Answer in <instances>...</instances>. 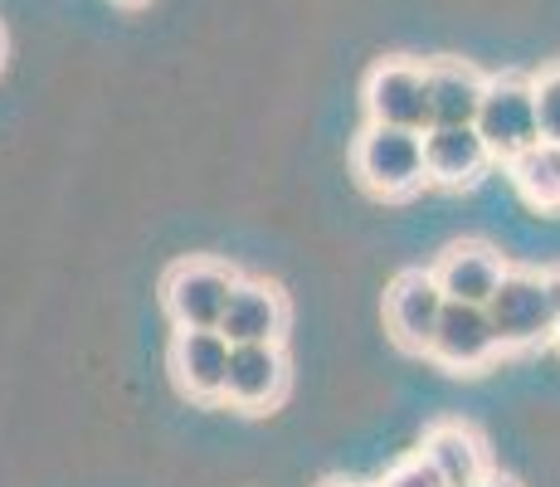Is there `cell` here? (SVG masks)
Instances as JSON below:
<instances>
[{
  "label": "cell",
  "mask_w": 560,
  "mask_h": 487,
  "mask_svg": "<svg viewBox=\"0 0 560 487\" xmlns=\"http://www.w3.org/2000/svg\"><path fill=\"white\" fill-rule=\"evenodd\" d=\"M351 166H357V181L371 195H381V200H409L429 181L424 132L365 123L357 147H351Z\"/></svg>",
  "instance_id": "6da1fadb"
},
{
  "label": "cell",
  "mask_w": 560,
  "mask_h": 487,
  "mask_svg": "<svg viewBox=\"0 0 560 487\" xmlns=\"http://www.w3.org/2000/svg\"><path fill=\"white\" fill-rule=\"evenodd\" d=\"M240 274L214 258H186L161 283V308L176 322V332H220L224 308H230Z\"/></svg>",
  "instance_id": "7a4b0ae2"
},
{
  "label": "cell",
  "mask_w": 560,
  "mask_h": 487,
  "mask_svg": "<svg viewBox=\"0 0 560 487\" xmlns=\"http://www.w3.org/2000/svg\"><path fill=\"white\" fill-rule=\"evenodd\" d=\"M482 142L498 161H516L522 151L541 142V117H536V83L526 73H492L482 93L478 123Z\"/></svg>",
  "instance_id": "3957f363"
},
{
  "label": "cell",
  "mask_w": 560,
  "mask_h": 487,
  "mask_svg": "<svg viewBox=\"0 0 560 487\" xmlns=\"http://www.w3.org/2000/svg\"><path fill=\"white\" fill-rule=\"evenodd\" d=\"M488 317L498 327L502 351H536V346H551L560 332L556 308L546 298V278L532 268H508L502 288L488 302Z\"/></svg>",
  "instance_id": "277c9868"
},
{
  "label": "cell",
  "mask_w": 560,
  "mask_h": 487,
  "mask_svg": "<svg viewBox=\"0 0 560 487\" xmlns=\"http://www.w3.org/2000/svg\"><path fill=\"white\" fill-rule=\"evenodd\" d=\"M365 117L381 127L429 132V73L415 59H381L365 73Z\"/></svg>",
  "instance_id": "5b68a950"
},
{
  "label": "cell",
  "mask_w": 560,
  "mask_h": 487,
  "mask_svg": "<svg viewBox=\"0 0 560 487\" xmlns=\"http://www.w3.org/2000/svg\"><path fill=\"white\" fill-rule=\"evenodd\" d=\"M444 308H448V298L439 288L434 268H405V274H395V283L385 288V327H390L395 346L429 356V341H434Z\"/></svg>",
  "instance_id": "8992f818"
},
{
  "label": "cell",
  "mask_w": 560,
  "mask_h": 487,
  "mask_svg": "<svg viewBox=\"0 0 560 487\" xmlns=\"http://www.w3.org/2000/svg\"><path fill=\"white\" fill-rule=\"evenodd\" d=\"M502 356L498 327H492L488 308H472V302H448L444 317H439V332L429 341V361H439L444 371L472 375L482 366H492Z\"/></svg>",
  "instance_id": "52a82bcc"
},
{
  "label": "cell",
  "mask_w": 560,
  "mask_h": 487,
  "mask_svg": "<svg viewBox=\"0 0 560 487\" xmlns=\"http://www.w3.org/2000/svg\"><path fill=\"white\" fill-rule=\"evenodd\" d=\"M220 332L230 346H283L288 337V302L283 292L264 278H240L230 308H224Z\"/></svg>",
  "instance_id": "ba28073f"
},
{
  "label": "cell",
  "mask_w": 560,
  "mask_h": 487,
  "mask_svg": "<svg viewBox=\"0 0 560 487\" xmlns=\"http://www.w3.org/2000/svg\"><path fill=\"white\" fill-rule=\"evenodd\" d=\"M434 278H439V288H444L448 302H472V308H488L492 292H498L502 278H508V264H502V254L492 244L458 240V244H448L444 254H439Z\"/></svg>",
  "instance_id": "9c48e42d"
},
{
  "label": "cell",
  "mask_w": 560,
  "mask_h": 487,
  "mask_svg": "<svg viewBox=\"0 0 560 487\" xmlns=\"http://www.w3.org/2000/svg\"><path fill=\"white\" fill-rule=\"evenodd\" d=\"M234 346L224 332H176L171 337V375L190 399H224Z\"/></svg>",
  "instance_id": "30bf717a"
},
{
  "label": "cell",
  "mask_w": 560,
  "mask_h": 487,
  "mask_svg": "<svg viewBox=\"0 0 560 487\" xmlns=\"http://www.w3.org/2000/svg\"><path fill=\"white\" fill-rule=\"evenodd\" d=\"M288 390V356L283 346H234L230 356V381H224V399L244 415L273 409Z\"/></svg>",
  "instance_id": "8fae6325"
},
{
  "label": "cell",
  "mask_w": 560,
  "mask_h": 487,
  "mask_svg": "<svg viewBox=\"0 0 560 487\" xmlns=\"http://www.w3.org/2000/svg\"><path fill=\"white\" fill-rule=\"evenodd\" d=\"M492 151L482 142L478 127H429L424 132V166L434 186L463 190L472 181H482V171L492 166Z\"/></svg>",
  "instance_id": "7c38bea8"
},
{
  "label": "cell",
  "mask_w": 560,
  "mask_h": 487,
  "mask_svg": "<svg viewBox=\"0 0 560 487\" xmlns=\"http://www.w3.org/2000/svg\"><path fill=\"white\" fill-rule=\"evenodd\" d=\"M424 73H429V127H472L478 123L488 79H482L472 63L429 59Z\"/></svg>",
  "instance_id": "4fadbf2b"
},
{
  "label": "cell",
  "mask_w": 560,
  "mask_h": 487,
  "mask_svg": "<svg viewBox=\"0 0 560 487\" xmlns=\"http://www.w3.org/2000/svg\"><path fill=\"white\" fill-rule=\"evenodd\" d=\"M419 459L439 473L448 487H478L488 478V443L472 425H458V419H444L434 425L419 443Z\"/></svg>",
  "instance_id": "5bb4252c"
},
{
  "label": "cell",
  "mask_w": 560,
  "mask_h": 487,
  "mask_svg": "<svg viewBox=\"0 0 560 487\" xmlns=\"http://www.w3.org/2000/svg\"><path fill=\"white\" fill-rule=\"evenodd\" d=\"M512 166V181L516 190L526 195V205L546 214H560V147L556 142H536L532 151H522Z\"/></svg>",
  "instance_id": "9a60e30c"
},
{
  "label": "cell",
  "mask_w": 560,
  "mask_h": 487,
  "mask_svg": "<svg viewBox=\"0 0 560 487\" xmlns=\"http://www.w3.org/2000/svg\"><path fill=\"white\" fill-rule=\"evenodd\" d=\"M536 117H541V142L560 147V63L536 73Z\"/></svg>",
  "instance_id": "2e32d148"
},
{
  "label": "cell",
  "mask_w": 560,
  "mask_h": 487,
  "mask_svg": "<svg viewBox=\"0 0 560 487\" xmlns=\"http://www.w3.org/2000/svg\"><path fill=\"white\" fill-rule=\"evenodd\" d=\"M375 487H448V483L439 478V473L429 468V463H424V459H419V453H415V459L395 463V468L385 473V478L375 483Z\"/></svg>",
  "instance_id": "e0dca14e"
},
{
  "label": "cell",
  "mask_w": 560,
  "mask_h": 487,
  "mask_svg": "<svg viewBox=\"0 0 560 487\" xmlns=\"http://www.w3.org/2000/svg\"><path fill=\"white\" fill-rule=\"evenodd\" d=\"M546 298H551V308H556V322H560V268H546Z\"/></svg>",
  "instance_id": "ac0fdd59"
},
{
  "label": "cell",
  "mask_w": 560,
  "mask_h": 487,
  "mask_svg": "<svg viewBox=\"0 0 560 487\" xmlns=\"http://www.w3.org/2000/svg\"><path fill=\"white\" fill-rule=\"evenodd\" d=\"M478 487H516L512 478H502V473H488V478H482Z\"/></svg>",
  "instance_id": "d6986e66"
},
{
  "label": "cell",
  "mask_w": 560,
  "mask_h": 487,
  "mask_svg": "<svg viewBox=\"0 0 560 487\" xmlns=\"http://www.w3.org/2000/svg\"><path fill=\"white\" fill-rule=\"evenodd\" d=\"M322 487H361V483H341V478H331V483H322Z\"/></svg>",
  "instance_id": "ffe728a7"
},
{
  "label": "cell",
  "mask_w": 560,
  "mask_h": 487,
  "mask_svg": "<svg viewBox=\"0 0 560 487\" xmlns=\"http://www.w3.org/2000/svg\"><path fill=\"white\" fill-rule=\"evenodd\" d=\"M0 63H5V30H0Z\"/></svg>",
  "instance_id": "44dd1931"
},
{
  "label": "cell",
  "mask_w": 560,
  "mask_h": 487,
  "mask_svg": "<svg viewBox=\"0 0 560 487\" xmlns=\"http://www.w3.org/2000/svg\"><path fill=\"white\" fill-rule=\"evenodd\" d=\"M122 5H142V0H122Z\"/></svg>",
  "instance_id": "7402d4cb"
},
{
  "label": "cell",
  "mask_w": 560,
  "mask_h": 487,
  "mask_svg": "<svg viewBox=\"0 0 560 487\" xmlns=\"http://www.w3.org/2000/svg\"><path fill=\"white\" fill-rule=\"evenodd\" d=\"M556 351H560V332H556Z\"/></svg>",
  "instance_id": "603a6c76"
}]
</instances>
